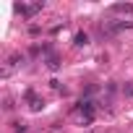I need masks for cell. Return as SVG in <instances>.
<instances>
[{"mask_svg": "<svg viewBox=\"0 0 133 133\" xmlns=\"http://www.w3.org/2000/svg\"><path fill=\"white\" fill-rule=\"evenodd\" d=\"M78 107H81V112H84V123L89 125V123L94 120V112H97L94 99H81V102H78Z\"/></svg>", "mask_w": 133, "mask_h": 133, "instance_id": "1", "label": "cell"}, {"mask_svg": "<svg viewBox=\"0 0 133 133\" xmlns=\"http://www.w3.org/2000/svg\"><path fill=\"white\" fill-rule=\"evenodd\" d=\"M24 99L29 102V107H31L34 112H39V110H44V99H39V97L34 94V89H26V91H24Z\"/></svg>", "mask_w": 133, "mask_h": 133, "instance_id": "2", "label": "cell"}, {"mask_svg": "<svg viewBox=\"0 0 133 133\" xmlns=\"http://www.w3.org/2000/svg\"><path fill=\"white\" fill-rule=\"evenodd\" d=\"M42 8H44V3H34V5H24V3H21V5H16L13 11H16V13H21V16H26V18H31V16H34V13H39Z\"/></svg>", "mask_w": 133, "mask_h": 133, "instance_id": "3", "label": "cell"}, {"mask_svg": "<svg viewBox=\"0 0 133 133\" xmlns=\"http://www.w3.org/2000/svg\"><path fill=\"white\" fill-rule=\"evenodd\" d=\"M110 11H115V13H130V11H133V5H130V3H115Z\"/></svg>", "mask_w": 133, "mask_h": 133, "instance_id": "4", "label": "cell"}, {"mask_svg": "<svg viewBox=\"0 0 133 133\" xmlns=\"http://www.w3.org/2000/svg\"><path fill=\"white\" fill-rule=\"evenodd\" d=\"M47 68H50V71H57V68H60V57H57V55H52V52L47 55Z\"/></svg>", "mask_w": 133, "mask_h": 133, "instance_id": "5", "label": "cell"}, {"mask_svg": "<svg viewBox=\"0 0 133 133\" xmlns=\"http://www.w3.org/2000/svg\"><path fill=\"white\" fill-rule=\"evenodd\" d=\"M73 44H76V47H86V44H89V34L78 31V34H76V39H73Z\"/></svg>", "mask_w": 133, "mask_h": 133, "instance_id": "6", "label": "cell"}, {"mask_svg": "<svg viewBox=\"0 0 133 133\" xmlns=\"http://www.w3.org/2000/svg\"><path fill=\"white\" fill-rule=\"evenodd\" d=\"M26 123H13V133H26Z\"/></svg>", "mask_w": 133, "mask_h": 133, "instance_id": "7", "label": "cell"}, {"mask_svg": "<svg viewBox=\"0 0 133 133\" xmlns=\"http://www.w3.org/2000/svg\"><path fill=\"white\" fill-rule=\"evenodd\" d=\"M125 91H128V94H130V97H133V86H128V89H125Z\"/></svg>", "mask_w": 133, "mask_h": 133, "instance_id": "8", "label": "cell"}]
</instances>
